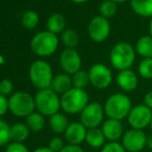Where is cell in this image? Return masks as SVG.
Returning a JSON list of instances; mask_svg holds the SVG:
<instances>
[{
    "instance_id": "1",
    "label": "cell",
    "mask_w": 152,
    "mask_h": 152,
    "mask_svg": "<svg viewBox=\"0 0 152 152\" xmlns=\"http://www.w3.org/2000/svg\"><path fill=\"white\" fill-rule=\"evenodd\" d=\"M132 108V101L129 97L123 93H115L109 96L104 105V115L109 119H115L119 121L127 118Z\"/></svg>"
},
{
    "instance_id": "2",
    "label": "cell",
    "mask_w": 152,
    "mask_h": 152,
    "mask_svg": "<svg viewBox=\"0 0 152 152\" xmlns=\"http://www.w3.org/2000/svg\"><path fill=\"white\" fill-rule=\"evenodd\" d=\"M136 49L129 43H117L110 51V63L118 71L130 69L136 59Z\"/></svg>"
},
{
    "instance_id": "3",
    "label": "cell",
    "mask_w": 152,
    "mask_h": 152,
    "mask_svg": "<svg viewBox=\"0 0 152 152\" xmlns=\"http://www.w3.org/2000/svg\"><path fill=\"white\" fill-rule=\"evenodd\" d=\"M61 108L69 115L80 114L89 103V96L85 90L72 87L60 97Z\"/></svg>"
},
{
    "instance_id": "4",
    "label": "cell",
    "mask_w": 152,
    "mask_h": 152,
    "mask_svg": "<svg viewBox=\"0 0 152 152\" xmlns=\"http://www.w3.org/2000/svg\"><path fill=\"white\" fill-rule=\"evenodd\" d=\"M53 78L52 67L44 59H36L29 68V79L37 90L50 89Z\"/></svg>"
},
{
    "instance_id": "5",
    "label": "cell",
    "mask_w": 152,
    "mask_h": 152,
    "mask_svg": "<svg viewBox=\"0 0 152 152\" xmlns=\"http://www.w3.org/2000/svg\"><path fill=\"white\" fill-rule=\"evenodd\" d=\"M35 110L44 116H51L59 113L61 102L59 95L52 89L38 90L34 96Z\"/></svg>"
},
{
    "instance_id": "6",
    "label": "cell",
    "mask_w": 152,
    "mask_h": 152,
    "mask_svg": "<svg viewBox=\"0 0 152 152\" xmlns=\"http://www.w3.org/2000/svg\"><path fill=\"white\" fill-rule=\"evenodd\" d=\"M59 45V39L57 35L49 30L40 31L36 33L31 40L30 47L34 54L40 57L50 56L56 52Z\"/></svg>"
},
{
    "instance_id": "7",
    "label": "cell",
    "mask_w": 152,
    "mask_h": 152,
    "mask_svg": "<svg viewBox=\"0 0 152 152\" xmlns=\"http://www.w3.org/2000/svg\"><path fill=\"white\" fill-rule=\"evenodd\" d=\"M10 112L19 118L28 117L35 110V101L29 93L15 92L8 98Z\"/></svg>"
},
{
    "instance_id": "8",
    "label": "cell",
    "mask_w": 152,
    "mask_h": 152,
    "mask_svg": "<svg viewBox=\"0 0 152 152\" xmlns=\"http://www.w3.org/2000/svg\"><path fill=\"white\" fill-rule=\"evenodd\" d=\"M104 110L98 102H90L80 113V122L87 128H96L104 123Z\"/></svg>"
},
{
    "instance_id": "9",
    "label": "cell",
    "mask_w": 152,
    "mask_h": 152,
    "mask_svg": "<svg viewBox=\"0 0 152 152\" xmlns=\"http://www.w3.org/2000/svg\"><path fill=\"white\" fill-rule=\"evenodd\" d=\"M90 85L99 90H104L111 85L113 81L112 71L104 64H94L88 71Z\"/></svg>"
},
{
    "instance_id": "10",
    "label": "cell",
    "mask_w": 152,
    "mask_h": 152,
    "mask_svg": "<svg viewBox=\"0 0 152 152\" xmlns=\"http://www.w3.org/2000/svg\"><path fill=\"white\" fill-rule=\"evenodd\" d=\"M88 36L93 42L102 43L109 38L111 33V25L108 19L100 15L95 16L90 20L87 27Z\"/></svg>"
},
{
    "instance_id": "11",
    "label": "cell",
    "mask_w": 152,
    "mask_h": 152,
    "mask_svg": "<svg viewBox=\"0 0 152 152\" xmlns=\"http://www.w3.org/2000/svg\"><path fill=\"white\" fill-rule=\"evenodd\" d=\"M127 121L132 128L143 130L151 124L152 110L145 104L132 106L127 116Z\"/></svg>"
},
{
    "instance_id": "12",
    "label": "cell",
    "mask_w": 152,
    "mask_h": 152,
    "mask_svg": "<svg viewBox=\"0 0 152 152\" xmlns=\"http://www.w3.org/2000/svg\"><path fill=\"white\" fill-rule=\"evenodd\" d=\"M147 136L143 130L132 129L123 133L121 138V144L128 152H140L146 147Z\"/></svg>"
},
{
    "instance_id": "13",
    "label": "cell",
    "mask_w": 152,
    "mask_h": 152,
    "mask_svg": "<svg viewBox=\"0 0 152 152\" xmlns=\"http://www.w3.org/2000/svg\"><path fill=\"white\" fill-rule=\"evenodd\" d=\"M59 63L64 73L68 75H74L75 73L81 70L82 59L76 49L66 48L61 52Z\"/></svg>"
},
{
    "instance_id": "14",
    "label": "cell",
    "mask_w": 152,
    "mask_h": 152,
    "mask_svg": "<svg viewBox=\"0 0 152 152\" xmlns=\"http://www.w3.org/2000/svg\"><path fill=\"white\" fill-rule=\"evenodd\" d=\"M87 128L81 122H72L64 132L66 142L70 145H80L86 140Z\"/></svg>"
},
{
    "instance_id": "15",
    "label": "cell",
    "mask_w": 152,
    "mask_h": 152,
    "mask_svg": "<svg viewBox=\"0 0 152 152\" xmlns=\"http://www.w3.org/2000/svg\"><path fill=\"white\" fill-rule=\"evenodd\" d=\"M102 130L106 140L109 142H117L123 136V125L121 121L115 119H108L102 124Z\"/></svg>"
},
{
    "instance_id": "16",
    "label": "cell",
    "mask_w": 152,
    "mask_h": 152,
    "mask_svg": "<svg viewBox=\"0 0 152 152\" xmlns=\"http://www.w3.org/2000/svg\"><path fill=\"white\" fill-rule=\"evenodd\" d=\"M117 85L124 92H132L137 89L139 83L138 75L132 69L119 71L116 77Z\"/></svg>"
},
{
    "instance_id": "17",
    "label": "cell",
    "mask_w": 152,
    "mask_h": 152,
    "mask_svg": "<svg viewBox=\"0 0 152 152\" xmlns=\"http://www.w3.org/2000/svg\"><path fill=\"white\" fill-rule=\"evenodd\" d=\"M72 87V77L66 73H62L54 76L50 89H52L54 92H56L58 95H63L64 93L69 91Z\"/></svg>"
},
{
    "instance_id": "18",
    "label": "cell",
    "mask_w": 152,
    "mask_h": 152,
    "mask_svg": "<svg viewBox=\"0 0 152 152\" xmlns=\"http://www.w3.org/2000/svg\"><path fill=\"white\" fill-rule=\"evenodd\" d=\"M130 7L138 16L152 18V0H129Z\"/></svg>"
},
{
    "instance_id": "19",
    "label": "cell",
    "mask_w": 152,
    "mask_h": 152,
    "mask_svg": "<svg viewBox=\"0 0 152 152\" xmlns=\"http://www.w3.org/2000/svg\"><path fill=\"white\" fill-rule=\"evenodd\" d=\"M86 143L92 148H102L104 146L106 138L104 136L102 128H90L87 130Z\"/></svg>"
},
{
    "instance_id": "20",
    "label": "cell",
    "mask_w": 152,
    "mask_h": 152,
    "mask_svg": "<svg viewBox=\"0 0 152 152\" xmlns=\"http://www.w3.org/2000/svg\"><path fill=\"white\" fill-rule=\"evenodd\" d=\"M136 52L143 59H152V37L143 36L136 43Z\"/></svg>"
},
{
    "instance_id": "21",
    "label": "cell",
    "mask_w": 152,
    "mask_h": 152,
    "mask_svg": "<svg viewBox=\"0 0 152 152\" xmlns=\"http://www.w3.org/2000/svg\"><path fill=\"white\" fill-rule=\"evenodd\" d=\"M65 18L59 13H55L49 17L48 21H47V29L50 33L58 35L63 30H65Z\"/></svg>"
},
{
    "instance_id": "22",
    "label": "cell",
    "mask_w": 152,
    "mask_h": 152,
    "mask_svg": "<svg viewBox=\"0 0 152 152\" xmlns=\"http://www.w3.org/2000/svg\"><path fill=\"white\" fill-rule=\"evenodd\" d=\"M68 125V120L63 114L61 113H57V114L53 115L49 119V126H50L51 130L55 133H64L65 130L67 129Z\"/></svg>"
},
{
    "instance_id": "23",
    "label": "cell",
    "mask_w": 152,
    "mask_h": 152,
    "mask_svg": "<svg viewBox=\"0 0 152 152\" xmlns=\"http://www.w3.org/2000/svg\"><path fill=\"white\" fill-rule=\"evenodd\" d=\"M30 134V129L26 124L16 123L10 126V140L12 142L23 143L28 139Z\"/></svg>"
},
{
    "instance_id": "24",
    "label": "cell",
    "mask_w": 152,
    "mask_h": 152,
    "mask_svg": "<svg viewBox=\"0 0 152 152\" xmlns=\"http://www.w3.org/2000/svg\"><path fill=\"white\" fill-rule=\"evenodd\" d=\"M46 120L45 116L38 112H33L26 118V125L30 129V131L38 132L45 127Z\"/></svg>"
},
{
    "instance_id": "25",
    "label": "cell",
    "mask_w": 152,
    "mask_h": 152,
    "mask_svg": "<svg viewBox=\"0 0 152 152\" xmlns=\"http://www.w3.org/2000/svg\"><path fill=\"white\" fill-rule=\"evenodd\" d=\"M117 10H118V4L112 0H104L98 6L99 15L108 20H110L116 15Z\"/></svg>"
},
{
    "instance_id": "26",
    "label": "cell",
    "mask_w": 152,
    "mask_h": 152,
    "mask_svg": "<svg viewBox=\"0 0 152 152\" xmlns=\"http://www.w3.org/2000/svg\"><path fill=\"white\" fill-rule=\"evenodd\" d=\"M60 40H61L62 44H63L66 48L75 49V47L79 44L78 33H77L76 30H74V29H72V28H67L62 31Z\"/></svg>"
},
{
    "instance_id": "27",
    "label": "cell",
    "mask_w": 152,
    "mask_h": 152,
    "mask_svg": "<svg viewBox=\"0 0 152 152\" xmlns=\"http://www.w3.org/2000/svg\"><path fill=\"white\" fill-rule=\"evenodd\" d=\"M72 87L85 90V87L90 83L88 71L80 70L77 73H75L74 75H72Z\"/></svg>"
},
{
    "instance_id": "28",
    "label": "cell",
    "mask_w": 152,
    "mask_h": 152,
    "mask_svg": "<svg viewBox=\"0 0 152 152\" xmlns=\"http://www.w3.org/2000/svg\"><path fill=\"white\" fill-rule=\"evenodd\" d=\"M39 22V16L34 10H27L22 16V25L26 29H34Z\"/></svg>"
},
{
    "instance_id": "29",
    "label": "cell",
    "mask_w": 152,
    "mask_h": 152,
    "mask_svg": "<svg viewBox=\"0 0 152 152\" xmlns=\"http://www.w3.org/2000/svg\"><path fill=\"white\" fill-rule=\"evenodd\" d=\"M138 72L145 79H152V59H143L138 67Z\"/></svg>"
},
{
    "instance_id": "30",
    "label": "cell",
    "mask_w": 152,
    "mask_h": 152,
    "mask_svg": "<svg viewBox=\"0 0 152 152\" xmlns=\"http://www.w3.org/2000/svg\"><path fill=\"white\" fill-rule=\"evenodd\" d=\"M10 142V126L0 118V146L8 145Z\"/></svg>"
},
{
    "instance_id": "31",
    "label": "cell",
    "mask_w": 152,
    "mask_h": 152,
    "mask_svg": "<svg viewBox=\"0 0 152 152\" xmlns=\"http://www.w3.org/2000/svg\"><path fill=\"white\" fill-rule=\"evenodd\" d=\"M14 92V83L10 79L4 78L0 81V94L4 96L12 95Z\"/></svg>"
},
{
    "instance_id": "32",
    "label": "cell",
    "mask_w": 152,
    "mask_h": 152,
    "mask_svg": "<svg viewBox=\"0 0 152 152\" xmlns=\"http://www.w3.org/2000/svg\"><path fill=\"white\" fill-rule=\"evenodd\" d=\"M100 152H126L122 144L118 142H109L104 144Z\"/></svg>"
},
{
    "instance_id": "33",
    "label": "cell",
    "mask_w": 152,
    "mask_h": 152,
    "mask_svg": "<svg viewBox=\"0 0 152 152\" xmlns=\"http://www.w3.org/2000/svg\"><path fill=\"white\" fill-rule=\"evenodd\" d=\"M64 146L65 145H64L63 139L60 138V136H54V138L51 139L48 147L54 152H60Z\"/></svg>"
},
{
    "instance_id": "34",
    "label": "cell",
    "mask_w": 152,
    "mask_h": 152,
    "mask_svg": "<svg viewBox=\"0 0 152 152\" xmlns=\"http://www.w3.org/2000/svg\"><path fill=\"white\" fill-rule=\"evenodd\" d=\"M5 152H29L27 147L25 146L23 143L18 142H10V144L6 146Z\"/></svg>"
},
{
    "instance_id": "35",
    "label": "cell",
    "mask_w": 152,
    "mask_h": 152,
    "mask_svg": "<svg viewBox=\"0 0 152 152\" xmlns=\"http://www.w3.org/2000/svg\"><path fill=\"white\" fill-rule=\"evenodd\" d=\"M8 110H10L8 98H6V96L0 94V117H3Z\"/></svg>"
},
{
    "instance_id": "36",
    "label": "cell",
    "mask_w": 152,
    "mask_h": 152,
    "mask_svg": "<svg viewBox=\"0 0 152 152\" xmlns=\"http://www.w3.org/2000/svg\"><path fill=\"white\" fill-rule=\"evenodd\" d=\"M60 152H84V150H83L79 145L68 144V145H65Z\"/></svg>"
},
{
    "instance_id": "37",
    "label": "cell",
    "mask_w": 152,
    "mask_h": 152,
    "mask_svg": "<svg viewBox=\"0 0 152 152\" xmlns=\"http://www.w3.org/2000/svg\"><path fill=\"white\" fill-rule=\"evenodd\" d=\"M144 104L152 110V91H149V92H147V93L145 94Z\"/></svg>"
},
{
    "instance_id": "38",
    "label": "cell",
    "mask_w": 152,
    "mask_h": 152,
    "mask_svg": "<svg viewBox=\"0 0 152 152\" xmlns=\"http://www.w3.org/2000/svg\"><path fill=\"white\" fill-rule=\"evenodd\" d=\"M146 147L148 149H151L152 150V134L147 136V140H146Z\"/></svg>"
},
{
    "instance_id": "39",
    "label": "cell",
    "mask_w": 152,
    "mask_h": 152,
    "mask_svg": "<svg viewBox=\"0 0 152 152\" xmlns=\"http://www.w3.org/2000/svg\"><path fill=\"white\" fill-rule=\"evenodd\" d=\"M33 152H54V151L51 150L49 147H39V148L35 149Z\"/></svg>"
},
{
    "instance_id": "40",
    "label": "cell",
    "mask_w": 152,
    "mask_h": 152,
    "mask_svg": "<svg viewBox=\"0 0 152 152\" xmlns=\"http://www.w3.org/2000/svg\"><path fill=\"white\" fill-rule=\"evenodd\" d=\"M70 1L75 2V3H78V4H82V3H85V2H87L88 0H70Z\"/></svg>"
},
{
    "instance_id": "41",
    "label": "cell",
    "mask_w": 152,
    "mask_h": 152,
    "mask_svg": "<svg viewBox=\"0 0 152 152\" xmlns=\"http://www.w3.org/2000/svg\"><path fill=\"white\" fill-rule=\"evenodd\" d=\"M149 35L152 37V18H150V23H149Z\"/></svg>"
},
{
    "instance_id": "42",
    "label": "cell",
    "mask_w": 152,
    "mask_h": 152,
    "mask_svg": "<svg viewBox=\"0 0 152 152\" xmlns=\"http://www.w3.org/2000/svg\"><path fill=\"white\" fill-rule=\"evenodd\" d=\"M112 1H114L115 3H117V4H121V3H124V2H126L127 0H112Z\"/></svg>"
},
{
    "instance_id": "43",
    "label": "cell",
    "mask_w": 152,
    "mask_h": 152,
    "mask_svg": "<svg viewBox=\"0 0 152 152\" xmlns=\"http://www.w3.org/2000/svg\"><path fill=\"white\" fill-rule=\"evenodd\" d=\"M4 63V59H3V56L2 55H0V65H2V64Z\"/></svg>"
},
{
    "instance_id": "44",
    "label": "cell",
    "mask_w": 152,
    "mask_h": 152,
    "mask_svg": "<svg viewBox=\"0 0 152 152\" xmlns=\"http://www.w3.org/2000/svg\"><path fill=\"white\" fill-rule=\"evenodd\" d=\"M150 127H151V129H152V121H151V124H150Z\"/></svg>"
}]
</instances>
